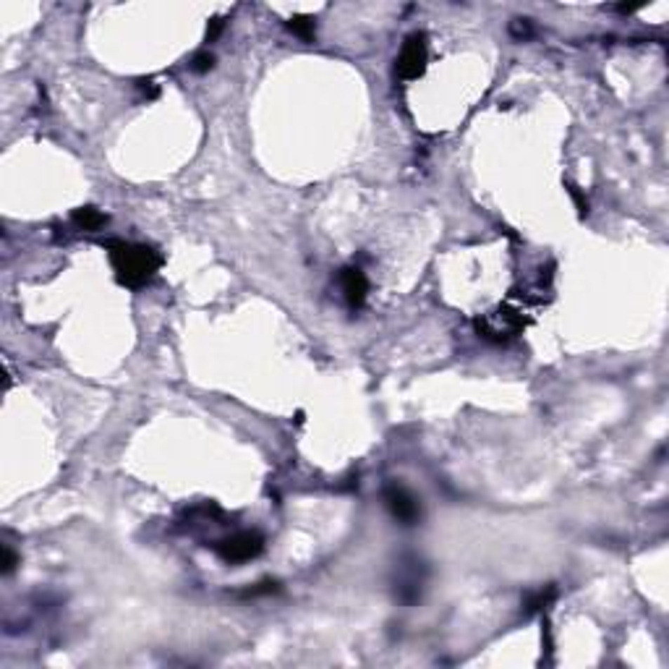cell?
<instances>
[{"label": "cell", "instance_id": "6da1fadb", "mask_svg": "<svg viewBox=\"0 0 669 669\" xmlns=\"http://www.w3.org/2000/svg\"><path fill=\"white\" fill-rule=\"evenodd\" d=\"M105 251L110 256L115 280L126 285V288H144L162 267L160 251L147 244H133V241L113 238V241L105 244Z\"/></svg>", "mask_w": 669, "mask_h": 669}, {"label": "cell", "instance_id": "8fae6325", "mask_svg": "<svg viewBox=\"0 0 669 669\" xmlns=\"http://www.w3.org/2000/svg\"><path fill=\"white\" fill-rule=\"evenodd\" d=\"M567 191H570V197H573L575 207H578V215H581V217L588 215V199H585L583 194H581V191L575 189V186H570V189H567Z\"/></svg>", "mask_w": 669, "mask_h": 669}, {"label": "cell", "instance_id": "30bf717a", "mask_svg": "<svg viewBox=\"0 0 669 669\" xmlns=\"http://www.w3.org/2000/svg\"><path fill=\"white\" fill-rule=\"evenodd\" d=\"M16 565H19V557H16V552H13L11 547H3V573L11 575Z\"/></svg>", "mask_w": 669, "mask_h": 669}, {"label": "cell", "instance_id": "5b68a950", "mask_svg": "<svg viewBox=\"0 0 669 669\" xmlns=\"http://www.w3.org/2000/svg\"><path fill=\"white\" fill-rule=\"evenodd\" d=\"M385 505L387 510L392 512V518L406 523V526H413L416 520L421 518V505H418V500H416L406 486H400V484H390L385 489Z\"/></svg>", "mask_w": 669, "mask_h": 669}, {"label": "cell", "instance_id": "7c38bea8", "mask_svg": "<svg viewBox=\"0 0 669 669\" xmlns=\"http://www.w3.org/2000/svg\"><path fill=\"white\" fill-rule=\"evenodd\" d=\"M136 86H139L144 95H147V100H154V97L160 95V86L154 84L152 79H139V84H136Z\"/></svg>", "mask_w": 669, "mask_h": 669}, {"label": "cell", "instance_id": "8992f818", "mask_svg": "<svg viewBox=\"0 0 669 669\" xmlns=\"http://www.w3.org/2000/svg\"><path fill=\"white\" fill-rule=\"evenodd\" d=\"M340 291H343V298L348 303L350 311H359L364 303H366L369 296V280L366 274L361 272L359 267H345L340 270Z\"/></svg>", "mask_w": 669, "mask_h": 669}, {"label": "cell", "instance_id": "7a4b0ae2", "mask_svg": "<svg viewBox=\"0 0 669 669\" xmlns=\"http://www.w3.org/2000/svg\"><path fill=\"white\" fill-rule=\"evenodd\" d=\"M523 330H526V317L518 309H510V306L481 314L476 319V332L489 343H508V340L518 338Z\"/></svg>", "mask_w": 669, "mask_h": 669}, {"label": "cell", "instance_id": "4fadbf2b", "mask_svg": "<svg viewBox=\"0 0 669 669\" xmlns=\"http://www.w3.org/2000/svg\"><path fill=\"white\" fill-rule=\"evenodd\" d=\"M225 29V21L223 19H212L207 27V42H215L217 37H220V32Z\"/></svg>", "mask_w": 669, "mask_h": 669}, {"label": "cell", "instance_id": "5bb4252c", "mask_svg": "<svg viewBox=\"0 0 669 669\" xmlns=\"http://www.w3.org/2000/svg\"><path fill=\"white\" fill-rule=\"evenodd\" d=\"M510 29H512V34H515V37H528V34H531V27H528V19H515V21H512V27H510Z\"/></svg>", "mask_w": 669, "mask_h": 669}, {"label": "cell", "instance_id": "52a82bcc", "mask_svg": "<svg viewBox=\"0 0 669 669\" xmlns=\"http://www.w3.org/2000/svg\"><path fill=\"white\" fill-rule=\"evenodd\" d=\"M71 220H74V225L79 227V230H89V233H95V230L107 225V215L95 207H79L74 215H71Z\"/></svg>", "mask_w": 669, "mask_h": 669}, {"label": "cell", "instance_id": "9c48e42d", "mask_svg": "<svg viewBox=\"0 0 669 669\" xmlns=\"http://www.w3.org/2000/svg\"><path fill=\"white\" fill-rule=\"evenodd\" d=\"M212 68H215V55L207 53V50H201V53H197V55L191 58V71H197V74H207V71H212Z\"/></svg>", "mask_w": 669, "mask_h": 669}, {"label": "cell", "instance_id": "ba28073f", "mask_svg": "<svg viewBox=\"0 0 669 669\" xmlns=\"http://www.w3.org/2000/svg\"><path fill=\"white\" fill-rule=\"evenodd\" d=\"M288 29H291L296 37L301 39H314V34H317V24H314V19L311 16H293L291 21H288Z\"/></svg>", "mask_w": 669, "mask_h": 669}, {"label": "cell", "instance_id": "277c9868", "mask_svg": "<svg viewBox=\"0 0 669 669\" xmlns=\"http://www.w3.org/2000/svg\"><path fill=\"white\" fill-rule=\"evenodd\" d=\"M426 60H429V45H426V34L424 32H413L408 34L400 55L395 60V71L400 79H418L426 71Z\"/></svg>", "mask_w": 669, "mask_h": 669}, {"label": "cell", "instance_id": "3957f363", "mask_svg": "<svg viewBox=\"0 0 669 669\" xmlns=\"http://www.w3.org/2000/svg\"><path fill=\"white\" fill-rule=\"evenodd\" d=\"M215 552L220 555V559H225L227 565H241V562H249L264 552V536L256 534V531H238V534H230L227 538L217 541Z\"/></svg>", "mask_w": 669, "mask_h": 669}]
</instances>
